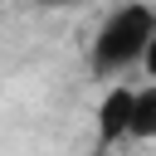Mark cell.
<instances>
[{
    "label": "cell",
    "instance_id": "cell-1",
    "mask_svg": "<svg viewBox=\"0 0 156 156\" xmlns=\"http://www.w3.org/2000/svg\"><path fill=\"white\" fill-rule=\"evenodd\" d=\"M151 39H156V10L141 5V0L117 5V10L102 20L88 63H93L98 78H117V73H127L132 63H141V54H146Z\"/></svg>",
    "mask_w": 156,
    "mask_h": 156
},
{
    "label": "cell",
    "instance_id": "cell-6",
    "mask_svg": "<svg viewBox=\"0 0 156 156\" xmlns=\"http://www.w3.org/2000/svg\"><path fill=\"white\" fill-rule=\"evenodd\" d=\"M93 156H102V151H93Z\"/></svg>",
    "mask_w": 156,
    "mask_h": 156
},
{
    "label": "cell",
    "instance_id": "cell-2",
    "mask_svg": "<svg viewBox=\"0 0 156 156\" xmlns=\"http://www.w3.org/2000/svg\"><path fill=\"white\" fill-rule=\"evenodd\" d=\"M132 102H136V88H127V83L102 93V102H98V151L132 136Z\"/></svg>",
    "mask_w": 156,
    "mask_h": 156
},
{
    "label": "cell",
    "instance_id": "cell-3",
    "mask_svg": "<svg viewBox=\"0 0 156 156\" xmlns=\"http://www.w3.org/2000/svg\"><path fill=\"white\" fill-rule=\"evenodd\" d=\"M132 136H136V141H156V83H151V88H136V102H132Z\"/></svg>",
    "mask_w": 156,
    "mask_h": 156
},
{
    "label": "cell",
    "instance_id": "cell-5",
    "mask_svg": "<svg viewBox=\"0 0 156 156\" xmlns=\"http://www.w3.org/2000/svg\"><path fill=\"white\" fill-rule=\"evenodd\" d=\"M44 10H73V5H83V0H39Z\"/></svg>",
    "mask_w": 156,
    "mask_h": 156
},
{
    "label": "cell",
    "instance_id": "cell-4",
    "mask_svg": "<svg viewBox=\"0 0 156 156\" xmlns=\"http://www.w3.org/2000/svg\"><path fill=\"white\" fill-rule=\"evenodd\" d=\"M141 63H146V73H151V78H156V39H151V44H146V54H141Z\"/></svg>",
    "mask_w": 156,
    "mask_h": 156
}]
</instances>
